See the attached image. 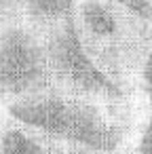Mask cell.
<instances>
[{
  "label": "cell",
  "instance_id": "obj_5",
  "mask_svg": "<svg viewBox=\"0 0 152 154\" xmlns=\"http://www.w3.org/2000/svg\"><path fill=\"white\" fill-rule=\"evenodd\" d=\"M131 154H152V108L141 106V116L133 135Z\"/></svg>",
  "mask_w": 152,
  "mask_h": 154
},
{
  "label": "cell",
  "instance_id": "obj_2",
  "mask_svg": "<svg viewBox=\"0 0 152 154\" xmlns=\"http://www.w3.org/2000/svg\"><path fill=\"white\" fill-rule=\"evenodd\" d=\"M74 23L93 66L137 97V78L152 49V23L118 0H76Z\"/></svg>",
  "mask_w": 152,
  "mask_h": 154
},
{
  "label": "cell",
  "instance_id": "obj_6",
  "mask_svg": "<svg viewBox=\"0 0 152 154\" xmlns=\"http://www.w3.org/2000/svg\"><path fill=\"white\" fill-rule=\"evenodd\" d=\"M21 19V0H0V32Z\"/></svg>",
  "mask_w": 152,
  "mask_h": 154
},
{
  "label": "cell",
  "instance_id": "obj_3",
  "mask_svg": "<svg viewBox=\"0 0 152 154\" xmlns=\"http://www.w3.org/2000/svg\"><path fill=\"white\" fill-rule=\"evenodd\" d=\"M47 30L17 19L0 32V103L9 106L51 89Z\"/></svg>",
  "mask_w": 152,
  "mask_h": 154
},
{
  "label": "cell",
  "instance_id": "obj_4",
  "mask_svg": "<svg viewBox=\"0 0 152 154\" xmlns=\"http://www.w3.org/2000/svg\"><path fill=\"white\" fill-rule=\"evenodd\" d=\"M0 154H55L51 146L32 129L9 116L0 114Z\"/></svg>",
  "mask_w": 152,
  "mask_h": 154
},
{
  "label": "cell",
  "instance_id": "obj_1",
  "mask_svg": "<svg viewBox=\"0 0 152 154\" xmlns=\"http://www.w3.org/2000/svg\"><path fill=\"white\" fill-rule=\"evenodd\" d=\"M5 112L53 143L127 154L141 116V101L101 103L45 91L5 106Z\"/></svg>",
  "mask_w": 152,
  "mask_h": 154
}]
</instances>
